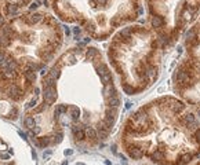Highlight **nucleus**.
Masks as SVG:
<instances>
[{
    "label": "nucleus",
    "mask_w": 200,
    "mask_h": 165,
    "mask_svg": "<svg viewBox=\"0 0 200 165\" xmlns=\"http://www.w3.org/2000/svg\"><path fill=\"white\" fill-rule=\"evenodd\" d=\"M120 146L135 161L190 165L200 155V120L182 99L162 95L127 116Z\"/></svg>",
    "instance_id": "obj_2"
},
{
    "label": "nucleus",
    "mask_w": 200,
    "mask_h": 165,
    "mask_svg": "<svg viewBox=\"0 0 200 165\" xmlns=\"http://www.w3.org/2000/svg\"><path fill=\"white\" fill-rule=\"evenodd\" d=\"M190 165H200V160L199 161H195V162H192Z\"/></svg>",
    "instance_id": "obj_10"
},
{
    "label": "nucleus",
    "mask_w": 200,
    "mask_h": 165,
    "mask_svg": "<svg viewBox=\"0 0 200 165\" xmlns=\"http://www.w3.org/2000/svg\"><path fill=\"white\" fill-rule=\"evenodd\" d=\"M163 54L162 43L149 26L130 24L112 36L106 57L121 91L128 96H135L157 82Z\"/></svg>",
    "instance_id": "obj_3"
},
{
    "label": "nucleus",
    "mask_w": 200,
    "mask_h": 165,
    "mask_svg": "<svg viewBox=\"0 0 200 165\" xmlns=\"http://www.w3.org/2000/svg\"><path fill=\"white\" fill-rule=\"evenodd\" d=\"M1 158H3V160H8V158H10V155H8V154H3V155H1Z\"/></svg>",
    "instance_id": "obj_9"
},
{
    "label": "nucleus",
    "mask_w": 200,
    "mask_h": 165,
    "mask_svg": "<svg viewBox=\"0 0 200 165\" xmlns=\"http://www.w3.org/2000/svg\"><path fill=\"white\" fill-rule=\"evenodd\" d=\"M174 94L182 99L200 120V65L184 57L173 72Z\"/></svg>",
    "instance_id": "obj_6"
},
{
    "label": "nucleus",
    "mask_w": 200,
    "mask_h": 165,
    "mask_svg": "<svg viewBox=\"0 0 200 165\" xmlns=\"http://www.w3.org/2000/svg\"><path fill=\"white\" fill-rule=\"evenodd\" d=\"M32 0H0V15L4 18L18 15L22 7L31 4Z\"/></svg>",
    "instance_id": "obj_8"
},
{
    "label": "nucleus",
    "mask_w": 200,
    "mask_h": 165,
    "mask_svg": "<svg viewBox=\"0 0 200 165\" xmlns=\"http://www.w3.org/2000/svg\"><path fill=\"white\" fill-rule=\"evenodd\" d=\"M43 102L33 116L51 109V128L35 139L40 147L59 144L69 128L76 144L95 146L115 128L121 107L120 91L111 66L97 47L69 48L42 78Z\"/></svg>",
    "instance_id": "obj_1"
},
{
    "label": "nucleus",
    "mask_w": 200,
    "mask_h": 165,
    "mask_svg": "<svg viewBox=\"0 0 200 165\" xmlns=\"http://www.w3.org/2000/svg\"><path fill=\"white\" fill-rule=\"evenodd\" d=\"M58 19L76 24L95 40H106L142 12V0H51Z\"/></svg>",
    "instance_id": "obj_4"
},
{
    "label": "nucleus",
    "mask_w": 200,
    "mask_h": 165,
    "mask_svg": "<svg viewBox=\"0 0 200 165\" xmlns=\"http://www.w3.org/2000/svg\"><path fill=\"white\" fill-rule=\"evenodd\" d=\"M148 26L163 46L173 48L195 24L200 14V0H145Z\"/></svg>",
    "instance_id": "obj_5"
},
{
    "label": "nucleus",
    "mask_w": 200,
    "mask_h": 165,
    "mask_svg": "<svg viewBox=\"0 0 200 165\" xmlns=\"http://www.w3.org/2000/svg\"><path fill=\"white\" fill-rule=\"evenodd\" d=\"M185 57L200 65V17L184 35Z\"/></svg>",
    "instance_id": "obj_7"
}]
</instances>
